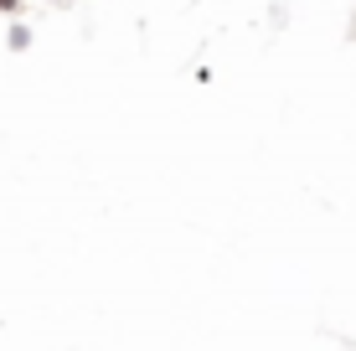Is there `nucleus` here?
Segmentation results:
<instances>
[{
	"instance_id": "f257e3e1",
	"label": "nucleus",
	"mask_w": 356,
	"mask_h": 351,
	"mask_svg": "<svg viewBox=\"0 0 356 351\" xmlns=\"http://www.w3.org/2000/svg\"><path fill=\"white\" fill-rule=\"evenodd\" d=\"M6 47H10V52H26V47H31V26H26V21H10Z\"/></svg>"
},
{
	"instance_id": "7ed1b4c3",
	"label": "nucleus",
	"mask_w": 356,
	"mask_h": 351,
	"mask_svg": "<svg viewBox=\"0 0 356 351\" xmlns=\"http://www.w3.org/2000/svg\"><path fill=\"white\" fill-rule=\"evenodd\" d=\"M57 6H63V0H57Z\"/></svg>"
},
{
	"instance_id": "f03ea898",
	"label": "nucleus",
	"mask_w": 356,
	"mask_h": 351,
	"mask_svg": "<svg viewBox=\"0 0 356 351\" xmlns=\"http://www.w3.org/2000/svg\"><path fill=\"white\" fill-rule=\"evenodd\" d=\"M21 10V0H0V16H16Z\"/></svg>"
}]
</instances>
